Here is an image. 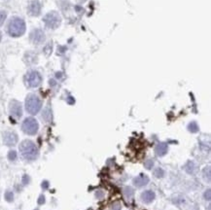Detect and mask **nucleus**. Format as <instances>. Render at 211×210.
<instances>
[{
	"mask_svg": "<svg viewBox=\"0 0 211 210\" xmlns=\"http://www.w3.org/2000/svg\"><path fill=\"white\" fill-rule=\"evenodd\" d=\"M149 183V178H148L147 175L143 174V173H141V174H139L138 176H136L134 179H133V184L136 186V187H143V186H146L147 184Z\"/></svg>",
	"mask_w": 211,
	"mask_h": 210,
	"instance_id": "9b49d317",
	"label": "nucleus"
},
{
	"mask_svg": "<svg viewBox=\"0 0 211 210\" xmlns=\"http://www.w3.org/2000/svg\"><path fill=\"white\" fill-rule=\"evenodd\" d=\"M124 194H125V195L127 197H129V198L132 197V195H133L132 188H130V187H125V190H124Z\"/></svg>",
	"mask_w": 211,
	"mask_h": 210,
	"instance_id": "dca6fc26",
	"label": "nucleus"
},
{
	"mask_svg": "<svg viewBox=\"0 0 211 210\" xmlns=\"http://www.w3.org/2000/svg\"><path fill=\"white\" fill-rule=\"evenodd\" d=\"M41 11V5L37 0H33L28 6V13L31 16H38Z\"/></svg>",
	"mask_w": 211,
	"mask_h": 210,
	"instance_id": "9d476101",
	"label": "nucleus"
},
{
	"mask_svg": "<svg viewBox=\"0 0 211 210\" xmlns=\"http://www.w3.org/2000/svg\"><path fill=\"white\" fill-rule=\"evenodd\" d=\"M7 18V15L4 11H0V25L3 24V22H5V19Z\"/></svg>",
	"mask_w": 211,
	"mask_h": 210,
	"instance_id": "aec40b11",
	"label": "nucleus"
},
{
	"mask_svg": "<svg viewBox=\"0 0 211 210\" xmlns=\"http://www.w3.org/2000/svg\"><path fill=\"white\" fill-rule=\"evenodd\" d=\"M3 140H4V143L7 146H14L18 142V135L15 132H11V131L5 132L3 136Z\"/></svg>",
	"mask_w": 211,
	"mask_h": 210,
	"instance_id": "1a4fd4ad",
	"label": "nucleus"
},
{
	"mask_svg": "<svg viewBox=\"0 0 211 210\" xmlns=\"http://www.w3.org/2000/svg\"><path fill=\"white\" fill-rule=\"evenodd\" d=\"M154 175L157 177V178H162L164 176V169H162V168H157L155 171H154Z\"/></svg>",
	"mask_w": 211,
	"mask_h": 210,
	"instance_id": "f3484780",
	"label": "nucleus"
},
{
	"mask_svg": "<svg viewBox=\"0 0 211 210\" xmlns=\"http://www.w3.org/2000/svg\"><path fill=\"white\" fill-rule=\"evenodd\" d=\"M22 182H24V184H27L28 182H29V177H28L27 175H24V181H22Z\"/></svg>",
	"mask_w": 211,
	"mask_h": 210,
	"instance_id": "a878e982",
	"label": "nucleus"
},
{
	"mask_svg": "<svg viewBox=\"0 0 211 210\" xmlns=\"http://www.w3.org/2000/svg\"><path fill=\"white\" fill-rule=\"evenodd\" d=\"M17 157H18V156H17V152L14 151V150H12V151H10L8 153V159H9L10 161H15Z\"/></svg>",
	"mask_w": 211,
	"mask_h": 210,
	"instance_id": "a211bd4d",
	"label": "nucleus"
},
{
	"mask_svg": "<svg viewBox=\"0 0 211 210\" xmlns=\"http://www.w3.org/2000/svg\"><path fill=\"white\" fill-rule=\"evenodd\" d=\"M203 178L205 179V181L207 180V182H210V179H211V169H210L209 165L206 166V167H204V169H203Z\"/></svg>",
	"mask_w": 211,
	"mask_h": 210,
	"instance_id": "4468645a",
	"label": "nucleus"
},
{
	"mask_svg": "<svg viewBox=\"0 0 211 210\" xmlns=\"http://www.w3.org/2000/svg\"><path fill=\"white\" fill-rule=\"evenodd\" d=\"M25 84L27 87L29 88H37L40 86L42 82V77L40 75V73L35 70H31V71L27 72L24 78Z\"/></svg>",
	"mask_w": 211,
	"mask_h": 210,
	"instance_id": "423d86ee",
	"label": "nucleus"
},
{
	"mask_svg": "<svg viewBox=\"0 0 211 210\" xmlns=\"http://www.w3.org/2000/svg\"><path fill=\"white\" fill-rule=\"evenodd\" d=\"M42 107V101L35 95H29L25 99V109L31 115L37 114Z\"/></svg>",
	"mask_w": 211,
	"mask_h": 210,
	"instance_id": "7ed1b4c3",
	"label": "nucleus"
},
{
	"mask_svg": "<svg viewBox=\"0 0 211 210\" xmlns=\"http://www.w3.org/2000/svg\"><path fill=\"white\" fill-rule=\"evenodd\" d=\"M1 37L2 36H1V33H0V41H1Z\"/></svg>",
	"mask_w": 211,
	"mask_h": 210,
	"instance_id": "bb28decb",
	"label": "nucleus"
},
{
	"mask_svg": "<svg viewBox=\"0 0 211 210\" xmlns=\"http://www.w3.org/2000/svg\"><path fill=\"white\" fill-rule=\"evenodd\" d=\"M10 113L14 118L19 119L22 117V105L19 102L14 100L10 103Z\"/></svg>",
	"mask_w": 211,
	"mask_h": 210,
	"instance_id": "6e6552de",
	"label": "nucleus"
},
{
	"mask_svg": "<svg viewBox=\"0 0 211 210\" xmlns=\"http://www.w3.org/2000/svg\"><path fill=\"white\" fill-rule=\"evenodd\" d=\"M38 203L39 204H44L45 203V197L43 195H41L38 198Z\"/></svg>",
	"mask_w": 211,
	"mask_h": 210,
	"instance_id": "b1692460",
	"label": "nucleus"
},
{
	"mask_svg": "<svg viewBox=\"0 0 211 210\" xmlns=\"http://www.w3.org/2000/svg\"><path fill=\"white\" fill-rule=\"evenodd\" d=\"M122 208V206H121V204H120L119 202H116V203H114L112 207H111V210H121Z\"/></svg>",
	"mask_w": 211,
	"mask_h": 210,
	"instance_id": "5701e85b",
	"label": "nucleus"
},
{
	"mask_svg": "<svg viewBox=\"0 0 211 210\" xmlns=\"http://www.w3.org/2000/svg\"><path fill=\"white\" fill-rule=\"evenodd\" d=\"M8 33L12 37H19L25 32V22L19 18H13L8 24Z\"/></svg>",
	"mask_w": 211,
	"mask_h": 210,
	"instance_id": "f03ea898",
	"label": "nucleus"
},
{
	"mask_svg": "<svg viewBox=\"0 0 211 210\" xmlns=\"http://www.w3.org/2000/svg\"><path fill=\"white\" fill-rule=\"evenodd\" d=\"M43 22H45L47 27L51 28V29H56L61 25V16L56 12H50L43 18Z\"/></svg>",
	"mask_w": 211,
	"mask_h": 210,
	"instance_id": "39448f33",
	"label": "nucleus"
},
{
	"mask_svg": "<svg viewBox=\"0 0 211 210\" xmlns=\"http://www.w3.org/2000/svg\"><path fill=\"white\" fill-rule=\"evenodd\" d=\"M22 129L24 133H26L28 135H34L36 134L37 131L39 129V124L35 119L32 117L26 118L22 122Z\"/></svg>",
	"mask_w": 211,
	"mask_h": 210,
	"instance_id": "20e7f679",
	"label": "nucleus"
},
{
	"mask_svg": "<svg viewBox=\"0 0 211 210\" xmlns=\"http://www.w3.org/2000/svg\"><path fill=\"white\" fill-rule=\"evenodd\" d=\"M48 187H49V183H48V181H44V182L42 183V188L48 189Z\"/></svg>",
	"mask_w": 211,
	"mask_h": 210,
	"instance_id": "393cba45",
	"label": "nucleus"
},
{
	"mask_svg": "<svg viewBox=\"0 0 211 210\" xmlns=\"http://www.w3.org/2000/svg\"><path fill=\"white\" fill-rule=\"evenodd\" d=\"M19 152L22 157L27 161L35 160L38 156V148L31 140H24L19 144Z\"/></svg>",
	"mask_w": 211,
	"mask_h": 210,
	"instance_id": "f257e3e1",
	"label": "nucleus"
},
{
	"mask_svg": "<svg viewBox=\"0 0 211 210\" xmlns=\"http://www.w3.org/2000/svg\"><path fill=\"white\" fill-rule=\"evenodd\" d=\"M188 129L190 130L191 132L195 133L198 130V124L196 123V122H192L191 124H189V126H188Z\"/></svg>",
	"mask_w": 211,
	"mask_h": 210,
	"instance_id": "2eb2a0df",
	"label": "nucleus"
},
{
	"mask_svg": "<svg viewBox=\"0 0 211 210\" xmlns=\"http://www.w3.org/2000/svg\"><path fill=\"white\" fill-rule=\"evenodd\" d=\"M204 198L206 200H210V198H211V191H210V189H207L206 192L204 193Z\"/></svg>",
	"mask_w": 211,
	"mask_h": 210,
	"instance_id": "4be33fe9",
	"label": "nucleus"
},
{
	"mask_svg": "<svg viewBox=\"0 0 211 210\" xmlns=\"http://www.w3.org/2000/svg\"><path fill=\"white\" fill-rule=\"evenodd\" d=\"M156 154L159 156V157H162V156H164L165 154L167 153V150H168V146L166 143H159L158 145L156 146Z\"/></svg>",
	"mask_w": 211,
	"mask_h": 210,
	"instance_id": "ddd939ff",
	"label": "nucleus"
},
{
	"mask_svg": "<svg viewBox=\"0 0 211 210\" xmlns=\"http://www.w3.org/2000/svg\"><path fill=\"white\" fill-rule=\"evenodd\" d=\"M144 166H145V168H147V169H151L152 167L154 166V161H145V163H144Z\"/></svg>",
	"mask_w": 211,
	"mask_h": 210,
	"instance_id": "412c9836",
	"label": "nucleus"
},
{
	"mask_svg": "<svg viewBox=\"0 0 211 210\" xmlns=\"http://www.w3.org/2000/svg\"><path fill=\"white\" fill-rule=\"evenodd\" d=\"M155 197H156L155 193L153 191H150V190L145 191L141 194V200L145 203H151L154 200H155Z\"/></svg>",
	"mask_w": 211,
	"mask_h": 210,
	"instance_id": "f8f14e48",
	"label": "nucleus"
},
{
	"mask_svg": "<svg viewBox=\"0 0 211 210\" xmlns=\"http://www.w3.org/2000/svg\"><path fill=\"white\" fill-rule=\"evenodd\" d=\"M35 210H38V209H35Z\"/></svg>",
	"mask_w": 211,
	"mask_h": 210,
	"instance_id": "cd10ccee",
	"label": "nucleus"
},
{
	"mask_svg": "<svg viewBox=\"0 0 211 210\" xmlns=\"http://www.w3.org/2000/svg\"><path fill=\"white\" fill-rule=\"evenodd\" d=\"M5 200H6L7 201H9V202H11V201H13L14 200V194L12 192H6V194H5Z\"/></svg>",
	"mask_w": 211,
	"mask_h": 210,
	"instance_id": "6ab92c4d",
	"label": "nucleus"
},
{
	"mask_svg": "<svg viewBox=\"0 0 211 210\" xmlns=\"http://www.w3.org/2000/svg\"><path fill=\"white\" fill-rule=\"evenodd\" d=\"M29 37L30 41L35 45L42 44L45 41V34L41 29H34L33 31H31Z\"/></svg>",
	"mask_w": 211,
	"mask_h": 210,
	"instance_id": "0eeeda50",
	"label": "nucleus"
}]
</instances>
